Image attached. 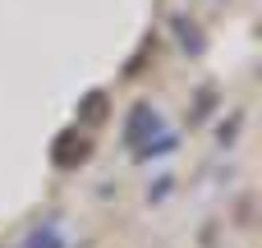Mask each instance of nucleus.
I'll list each match as a JSON object with an SVG mask.
<instances>
[{"label":"nucleus","instance_id":"1","mask_svg":"<svg viewBox=\"0 0 262 248\" xmlns=\"http://www.w3.org/2000/svg\"><path fill=\"white\" fill-rule=\"evenodd\" d=\"M55 147H60V152H55V161H60V166H74V161H83V156H88V138H74V133H64Z\"/></svg>","mask_w":262,"mask_h":248}]
</instances>
